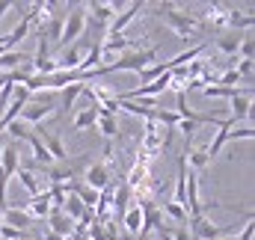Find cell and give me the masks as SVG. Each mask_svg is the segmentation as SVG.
<instances>
[{"instance_id":"cell-27","label":"cell","mask_w":255,"mask_h":240,"mask_svg":"<svg viewBox=\"0 0 255 240\" xmlns=\"http://www.w3.org/2000/svg\"><path fill=\"white\" fill-rule=\"evenodd\" d=\"M255 136V127L250 124V127H232L229 130V142H238V139H253Z\"/></svg>"},{"instance_id":"cell-5","label":"cell","mask_w":255,"mask_h":240,"mask_svg":"<svg viewBox=\"0 0 255 240\" xmlns=\"http://www.w3.org/2000/svg\"><path fill=\"white\" fill-rule=\"evenodd\" d=\"M24 116H21V121L33 130L36 124H45V121L51 119L54 113H57V101H42V104H27L24 110H21Z\"/></svg>"},{"instance_id":"cell-21","label":"cell","mask_w":255,"mask_h":240,"mask_svg":"<svg viewBox=\"0 0 255 240\" xmlns=\"http://www.w3.org/2000/svg\"><path fill=\"white\" fill-rule=\"evenodd\" d=\"M15 178L21 181V187L30 193V199H33V196H39V193L45 190V187H42V181H39V175H36V172H30V169H18V172H15Z\"/></svg>"},{"instance_id":"cell-2","label":"cell","mask_w":255,"mask_h":240,"mask_svg":"<svg viewBox=\"0 0 255 240\" xmlns=\"http://www.w3.org/2000/svg\"><path fill=\"white\" fill-rule=\"evenodd\" d=\"M169 142H172V130L160 127L157 121H145V127H142V145H139L142 154H148V157L154 160L160 151L169 148Z\"/></svg>"},{"instance_id":"cell-11","label":"cell","mask_w":255,"mask_h":240,"mask_svg":"<svg viewBox=\"0 0 255 240\" xmlns=\"http://www.w3.org/2000/svg\"><path fill=\"white\" fill-rule=\"evenodd\" d=\"M229 130H232V119H223L217 124V133L211 136V142L205 145V154H208V160H214L220 151H223V145L229 142Z\"/></svg>"},{"instance_id":"cell-18","label":"cell","mask_w":255,"mask_h":240,"mask_svg":"<svg viewBox=\"0 0 255 240\" xmlns=\"http://www.w3.org/2000/svg\"><path fill=\"white\" fill-rule=\"evenodd\" d=\"M122 226H125V232L130 238L136 240L139 238V232H142V211H139V205H130L125 214V220H122Z\"/></svg>"},{"instance_id":"cell-13","label":"cell","mask_w":255,"mask_h":240,"mask_svg":"<svg viewBox=\"0 0 255 240\" xmlns=\"http://www.w3.org/2000/svg\"><path fill=\"white\" fill-rule=\"evenodd\" d=\"M98 113H101V107H98V104L80 107V110L74 113V119H71V130H74V133H80V130H86V127H95Z\"/></svg>"},{"instance_id":"cell-16","label":"cell","mask_w":255,"mask_h":240,"mask_svg":"<svg viewBox=\"0 0 255 240\" xmlns=\"http://www.w3.org/2000/svg\"><path fill=\"white\" fill-rule=\"evenodd\" d=\"M48 223H51V229H48V232H54V235H60V238H68V235H74V223L65 217L63 211H51Z\"/></svg>"},{"instance_id":"cell-6","label":"cell","mask_w":255,"mask_h":240,"mask_svg":"<svg viewBox=\"0 0 255 240\" xmlns=\"http://www.w3.org/2000/svg\"><path fill=\"white\" fill-rule=\"evenodd\" d=\"M110 175H113V169H110V166H104L101 160H95V163H89V166L83 169V184H86V187H92L95 193H101V190L113 181Z\"/></svg>"},{"instance_id":"cell-28","label":"cell","mask_w":255,"mask_h":240,"mask_svg":"<svg viewBox=\"0 0 255 240\" xmlns=\"http://www.w3.org/2000/svg\"><path fill=\"white\" fill-rule=\"evenodd\" d=\"M86 235H89V240H107V235H104V226H101V223H89Z\"/></svg>"},{"instance_id":"cell-29","label":"cell","mask_w":255,"mask_h":240,"mask_svg":"<svg viewBox=\"0 0 255 240\" xmlns=\"http://www.w3.org/2000/svg\"><path fill=\"white\" fill-rule=\"evenodd\" d=\"M27 238L24 232H18V229H9V226H0V240H21Z\"/></svg>"},{"instance_id":"cell-30","label":"cell","mask_w":255,"mask_h":240,"mask_svg":"<svg viewBox=\"0 0 255 240\" xmlns=\"http://www.w3.org/2000/svg\"><path fill=\"white\" fill-rule=\"evenodd\" d=\"M253 235H255L253 217H247V223H244V229H241V235H235V240H253Z\"/></svg>"},{"instance_id":"cell-32","label":"cell","mask_w":255,"mask_h":240,"mask_svg":"<svg viewBox=\"0 0 255 240\" xmlns=\"http://www.w3.org/2000/svg\"><path fill=\"white\" fill-rule=\"evenodd\" d=\"M6 77H9V74H0V86H3V83H6Z\"/></svg>"},{"instance_id":"cell-25","label":"cell","mask_w":255,"mask_h":240,"mask_svg":"<svg viewBox=\"0 0 255 240\" xmlns=\"http://www.w3.org/2000/svg\"><path fill=\"white\" fill-rule=\"evenodd\" d=\"M175 127H178V133H181V136L187 139V145H190V139L196 136V133H199V127H202V124H196L193 119H181L178 124H175Z\"/></svg>"},{"instance_id":"cell-33","label":"cell","mask_w":255,"mask_h":240,"mask_svg":"<svg viewBox=\"0 0 255 240\" xmlns=\"http://www.w3.org/2000/svg\"><path fill=\"white\" fill-rule=\"evenodd\" d=\"M3 145H6V142H3V136H0V151H3Z\"/></svg>"},{"instance_id":"cell-9","label":"cell","mask_w":255,"mask_h":240,"mask_svg":"<svg viewBox=\"0 0 255 240\" xmlns=\"http://www.w3.org/2000/svg\"><path fill=\"white\" fill-rule=\"evenodd\" d=\"M0 169L15 178V172L21 169V142H6L3 151H0Z\"/></svg>"},{"instance_id":"cell-17","label":"cell","mask_w":255,"mask_h":240,"mask_svg":"<svg viewBox=\"0 0 255 240\" xmlns=\"http://www.w3.org/2000/svg\"><path fill=\"white\" fill-rule=\"evenodd\" d=\"M95 127L101 130V136H104L107 142H113V139L119 136V121H116V116H110V113H98Z\"/></svg>"},{"instance_id":"cell-22","label":"cell","mask_w":255,"mask_h":240,"mask_svg":"<svg viewBox=\"0 0 255 240\" xmlns=\"http://www.w3.org/2000/svg\"><path fill=\"white\" fill-rule=\"evenodd\" d=\"M184 160L190 163V172H199V169H205V166L211 163V160H208V154H205V148H193V145H187Z\"/></svg>"},{"instance_id":"cell-4","label":"cell","mask_w":255,"mask_h":240,"mask_svg":"<svg viewBox=\"0 0 255 240\" xmlns=\"http://www.w3.org/2000/svg\"><path fill=\"white\" fill-rule=\"evenodd\" d=\"M83 9H86V15H92L95 24L110 27L113 18H116L119 9H122V3H113V0H92V3H83Z\"/></svg>"},{"instance_id":"cell-31","label":"cell","mask_w":255,"mask_h":240,"mask_svg":"<svg viewBox=\"0 0 255 240\" xmlns=\"http://www.w3.org/2000/svg\"><path fill=\"white\" fill-rule=\"evenodd\" d=\"M42 240H65V238H60V235H54V232H45V235H42Z\"/></svg>"},{"instance_id":"cell-35","label":"cell","mask_w":255,"mask_h":240,"mask_svg":"<svg viewBox=\"0 0 255 240\" xmlns=\"http://www.w3.org/2000/svg\"><path fill=\"white\" fill-rule=\"evenodd\" d=\"M142 240H151V238H142Z\"/></svg>"},{"instance_id":"cell-7","label":"cell","mask_w":255,"mask_h":240,"mask_svg":"<svg viewBox=\"0 0 255 240\" xmlns=\"http://www.w3.org/2000/svg\"><path fill=\"white\" fill-rule=\"evenodd\" d=\"M15 208H21L33 223H36V220H48L51 211H54V208H51V199H48V190H42L39 196H33V199H27L24 205H15Z\"/></svg>"},{"instance_id":"cell-10","label":"cell","mask_w":255,"mask_h":240,"mask_svg":"<svg viewBox=\"0 0 255 240\" xmlns=\"http://www.w3.org/2000/svg\"><path fill=\"white\" fill-rule=\"evenodd\" d=\"M27 142H30V151H33V169H51L54 166V157L48 154V148L42 145V139L30 130V136H27ZM30 169V172H33Z\"/></svg>"},{"instance_id":"cell-34","label":"cell","mask_w":255,"mask_h":240,"mask_svg":"<svg viewBox=\"0 0 255 240\" xmlns=\"http://www.w3.org/2000/svg\"><path fill=\"white\" fill-rule=\"evenodd\" d=\"M0 226H3V214H0Z\"/></svg>"},{"instance_id":"cell-3","label":"cell","mask_w":255,"mask_h":240,"mask_svg":"<svg viewBox=\"0 0 255 240\" xmlns=\"http://www.w3.org/2000/svg\"><path fill=\"white\" fill-rule=\"evenodd\" d=\"M86 30V9L83 6H71V12L63 18V33H60V48H68L71 42H77Z\"/></svg>"},{"instance_id":"cell-1","label":"cell","mask_w":255,"mask_h":240,"mask_svg":"<svg viewBox=\"0 0 255 240\" xmlns=\"http://www.w3.org/2000/svg\"><path fill=\"white\" fill-rule=\"evenodd\" d=\"M154 12L163 18V24H166L178 39L190 42V39L199 36V18L190 15V12H184V9H175V3H157Z\"/></svg>"},{"instance_id":"cell-24","label":"cell","mask_w":255,"mask_h":240,"mask_svg":"<svg viewBox=\"0 0 255 240\" xmlns=\"http://www.w3.org/2000/svg\"><path fill=\"white\" fill-rule=\"evenodd\" d=\"M6 133L12 136V142H27V136H30V127H27L21 119H15L12 124H6Z\"/></svg>"},{"instance_id":"cell-26","label":"cell","mask_w":255,"mask_h":240,"mask_svg":"<svg viewBox=\"0 0 255 240\" xmlns=\"http://www.w3.org/2000/svg\"><path fill=\"white\" fill-rule=\"evenodd\" d=\"M238 57H241V60H253V57H255L253 33H244V42H241V48H238Z\"/></svg>"},{"instance_id":"cell-14","label":"cell","mask_w":255,"mask_h":240,"mask_svg":"<svg viewBox=\"0 0 255 240\" xmlns=\"http://www.w3.org/2000/svg\"><path fill=\"white\" fill-rule=\"evenodd\" d=\"M27 60H30V54H24V51H18V48L0 54V74H12V71H18Z\"/></svg>"},{"instance_id":"cell-20","label":"cell","mask_w":255,"mask_h":240,"mask_svg":"<svg viewBox=\"0 0 255 240\" xmlns=\"http://www.w3.org/2000/svg\"><path fill=\"white\" fill-rule=\"evenodd\" d=\"M229 110H232V124L241 119H250V113H253V98H247V95H238V98H232L229 101Z\"/></svg>"},{"instance_id":"cell-15","label":"cell","mask_w":255,"mask_h":240,"mask_svg":"<svg viewBox=\"0 0 255 240\" xmlns=\"http://www.w3.org/2000/svg\"><path fill=\"white\" fill-rule=\"evenodd\" d=\"M3 226L24 232V229H30V226H33V220H30L21 208H15V205H12V208H6V211H3Z\"/></svg>"},{"instance_id":"cell-8","label":"cell","mask_w":255,"mask_h":240,"mask_svg":"<svg viewBox=\"0 0 255 240\" xmlns=\"http://www.w3.org/2000/svg\"><path fill=\"white\" fill-rule=\"evenodd\" d=\"M139 9H145V3H142V0H133V3H128L125 9H122L116 18H113L110 30H107L104 36H119V33H125V27L133 21V18H136V15H139Z\"/></svg>"},{"instance_id":"cell-12","label":"cell","mask_w":255,"mask_h":240,"mask_svg":"<svg viewBox=\"0 0 255 240\" xmlns=\"http://www.w3.org/2000/svg\"><path fill=\"white\" fill-rule=\"evenodd\" d=\"M241 42H244V33H238V30H226L223 36L214 39V48H217L220 54H226V57H238Z\"/></svg>"},{"instance_id":"cell-19","label":"cell","mask_w":255,"mask_h":240,"mask_svg":"<svg viewBox=\"0 0 255 240\" xmlns=\"http://www.w3.org/2000/svg\"><path fill=\"white\" fill-rule=\"evenodd\" d=\"M80 92H83V83H68L65 89H60V101H57V110H60V113H68V110H71V104L80 98Z\"/></svg>"},{"instance_id":"cell-23","label":"cell","mask_w":255,"mask_h":240,"mask_svg":"<svg viewBox=\"0 0 255 240\" xmlns=\"http://www.w3.org/2000/svg\"><path fill=\"white\" fill-rule=\"evenodd\" d=\"M160 211H163V217H172L178 226H187V220H190V217H187V211H184L181 205H175V202H163V205H160Z\"/></svg>"}]
</instances>
